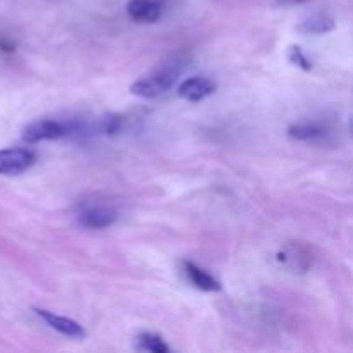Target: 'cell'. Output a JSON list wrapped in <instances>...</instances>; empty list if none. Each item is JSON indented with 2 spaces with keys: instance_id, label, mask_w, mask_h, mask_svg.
I'll return each mask as SVG.
<instances>
[{
  "instance_id": "1",
  "label": "cell",
  "mask_w": 353,
  "mask_h": 353,
  "mask_svg": "<svg viewBox=\"0 0 353 353\" xmlns=\"http://www.w3.org/2000/svg\"><path fill=\"white\" fill-rule=\"evenodd\" d=\"M179 76V68L176 65H165V68H159L155 71L148 72V74L141 76L140 79L130 86V92L133 95L140 97V99H155V97L162 95L172 88Z\"/></svg>"
},
{
  "instance_id": "2",
  "label": "cell",
  "mask_w": 353,
  "mask_h": 353,
  "mask_svg": "<svg viewBox=\"0 0 353 353\" xmlns=\"http://www.w3.org/2000/svg\"><path fill=\"white\" fill-rule=\"evenodd\" d=\"M81 126L76 121L61 119H38L28 124L23 131V140L26 143H38L45 140H59L69 134L79 133Z\"/></svg>"
},
{
  "instance_id": "3",
  "label": "cell",
  "mask_w": 353,
  "mask_h": 353,
  "mask_svg": "<svg viewBox=\"0 0 353 353\" xmlns=\"http://www.w3.org/2000/svg\"><path fill=\"white\" fill-rule=\"evenodd\" d=\"M37 161V154L30 148H3L0 150V174L17 176L28 171Z\"/></svg>"
},
{
  "instance_id": "4",
  "label": "cell",
  "mask_w": 353,
  "mask_h": 353,
  "mask_svg": "<svg viewBox=\"0 0 353 353\" xmlns=\"http://www.w3.org/2000/svg\"><path fill=\"white\" fill-rule=\"evenodd\" d=\"M214 92H216V83L210 78H203V76L186 78L185 81L178 86V95L181 97V99L188 100V102H200V100L212 95Z\"/></svg>"
},
{
  "instance_id": "5",
  "label": "cell",
  "mask_w": 353,
  "mask_h": 353,
  "mask_svg": "<svg viewBox=\"0 0 353 353\" xmlns=\"http://www.w3.org/2000/svg\"><path fill=\"white\" fill-rule=\"evenodd\" d=\"M34 314L43 321L47 326H50L52 330L57 331V333L64 334V336L69 338H85V330L79 326L76 321L69 319V317L64 316H57V314L50 312V310H43V309H33Z\"/></svg>"
},
{
  "instance_id": "6",
  "label": "cell",
  "mask_w": 353,
  "mask_h": 353,
  "mask_svg": "<svg viewBox=\"0 0 353 353\" xmlns=\"http://www.w3.org/2000/svg\"><path fill=\"white\" fill-rule=\"evenodd\" d=\"M78 221L81 226L88 228V230H103V228H109L116 223L117 212L103 205L86 207L85 210L79 212Z\"/></svg>"
},
{
  "instance_id": "7",
  "label": "cell",
  "mask_w": 353,
  "mask_h": 353,
  "mask_svg": "<svg viewBox=\"0 0 353 353\" xmlns=\"http://www.w3.org/2000/svg\"><path fill=\"white\" fill-rule=\"evenodd\" d=\"M126 12L134 23H155L162 14V3L159 0H130Z\"/></svg>"
},
{
  "instance_id": "8",
  "label": "cell",
  "mask_w": 353,
  "mask_h": 353,
  "mask_svg": "<svg viewBox=\"0 0 353 353\" xmlns=\"http://www.w3.org/2000/svg\"><path fill=\"white\" fill-rule=\"evenodd\" d=\"M183 274L195 288L202 292H219L221 290V283L193 262H183Z\"/></svg>"
},
{
  "instance_id": "9",
  "label": "cell",
  "mask_w": 353,
  "mask_h": 353,
  "mask_svg": "<svg viewBox=\"0 0 353 353\" xmlns=\"http://www.w3.org/2000/svg\"><path fill=\"white\" fill-rule=\"evenodd\" d=\"M288 134L293 140L314 141L326 134V128L319 123H295L288 128Z\"/></svg>"
},
{
  "instance_id": "10",
  "label": "cell",
  "mask_w": 353,
  "mask_h": 353,
  "mask_svg": "<svg viewBox=\"0 0 353 353\" xmlns=\"http://www.w3.org/2000/svg\"><path fill=\"white\" fill-rule=\"evenodd\" d=\"M137 347L145 352H154V353H168L169 347L161 336L154 333H143L137 338Z\"/></svg>"
},
{
  "instance_id": "11",
  "label": "cell",
  "mask_w": 353,
  "mask_h": 353,
  "mask_svg": "<svg viewBox=\"0 0 353 353\" xmlns=\"http://www.w3.org/2000/svg\"><path fill=\"white\" fill-rule=\"evenodd\" d=\"M333 19H330V17L324 16V14H317V16L309 17V19L303 23V31H307V33H326V31L333 30Z\"/></svg>"
},
{
  "instance_id": "12",
  "label": "cell",
  "mask_w": 353,
  "mask_h": 353,
  "mask_svg": "<svg viewBox=\"0 0 353 353\" xmlns=\"http://www.w3.org/2000/svg\"><path fill=\"white\" fill-rule=\"evenodd\" d=\"M290 59H292L293 64L300 65V68H303V69H310V62L307 61L305 55H303V52L300 50L299 47H293L292 55H290Z\"/></svg>"
},
{
  "instance_id": "13",
  "label": "cell",
  "mask_w": 353,
  "mask_h": 353,
  "mask_svg": "<svg viewBox=\"0 0 353 353\" xmlns=\"http://www.w3.org/2000/svg\"><path fill=\"white\" fill-rule=\"evenodd\" d=\"M348 128H350V133H352V137H353V116L350 117V124H348Z\"/></svg>"
}]
</instances>
